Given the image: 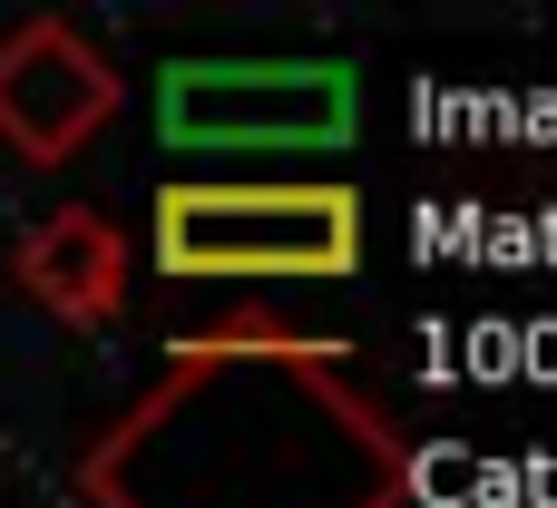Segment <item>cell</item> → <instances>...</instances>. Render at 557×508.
Segmentation results:
<instances>
[{"mask_svg": "<svg viewBox=\"0 0 557 508\" xmlns=\"http://www.w3.org/2000/svg\"><path fill=\"white\" fill-rule=\"evenodd\" d=\"M108 108H117V69L69 20H29L0 39V137L29 166H59L88 127H108Z\"/></svg>", "mask_w": 557, "mask_h": 508, "instance_id": "cell-4", "label": "cell"}, {"mask_svg": "<svg viewBox=\"0 0 557 508\" xmlns=\"http://www.w3.org/2000/svg\"><path fill=\"white\" fill-rule=\"evenodd\" d=\"M10 274L59 323H117L127 313V245H117V225L98 206H59L49 225H29L20 255H10Z\"/></svg>", "mask_w": 557, "mask_h": 508, "instance_id": "cell-5", "label": "cell"}, {"mask_svg": "<svg viewBox=\"0 0 557 508\" xmlns=\"http://www.w3.org/2000/svg\"><path fill=\"white\" fill-rule=\"evenodd\" d=\"M362 264L352 186H166L157 196V274L176 284H333Z\"/></svg>", "mask_w": 557, "mask_h": 508, "instance_id": "cell-2", "label": "cell"}, {"mask_svg": "<svg viewBox=\"0 0 557 508\" xmlns=\"http://www.w3.org/2000/svg\"><path fill=\"white\" fill-rule=\"evenodd\" d=\"M362 117L343 59H176L157 78V127L186 157H323Z\"/></svg>", "mask_w": 557, "mask_h": 508, "instance_id": "cell-3", "label": "cell"}, {"mask_svg": "<svg viewBox=\"0 0 557 508\" xmlns=\"http://www.w3.org/2000/svg\"><path fill=\"white\" fill-rule=\"evenodd\" d=\"M88 508H392L401 431L304 343H196L88 450Z\"/></svg>", "mask_w": 557, "mask_h": 508, "instance_id": "cell-1", "label": "cell"}]
</instances>
